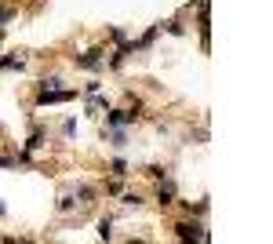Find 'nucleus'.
Masks as SVG:
<instances>
[{"label": "nucleus", "mask_w": 273, "mask_h": 244, "mask_svg": "<svg viewBox=\"0 0 273 244\" xmlns=\"http://www.w3.org/2000/svg\"><path fill=\"white\" fill-rule=\"evenodd\" d=\"M76 62H81V66H88V69H95V66H99L102 59H99V51H88V55H81Z\"/></svg>", "instance_id": "obj_3"}, {"label": "nucleus", "mask_w": 273, "mask_h": 244, "mask_svg": "<svg viewBox=\"0 0 273 244\" xmlns=\"http://www.w3.org/2000/svg\"><path fill=\"white\" fill-rule=\"evenodd\" d=\"M179 237H186V240H189V237H197V240H204L208 233H204L201 226H189V222H182V226H179Z\"/></svg>", "instance_id": "obj_1"}, {"label": "nucleus", "mask_w": 273, "mask_h": 244, "mask_svg": "<svg viewBox=\"0 0 273 244\" xmlns=\"http://www.w3.org/2000/svg\"><path fill=\"white\" fill-rule=\"evenodd\" d=\"M128 120H135V113H128V109H113L109 113V124H128Z\"/></svg>", "instance_id": "obj_2"}]
</instances>
